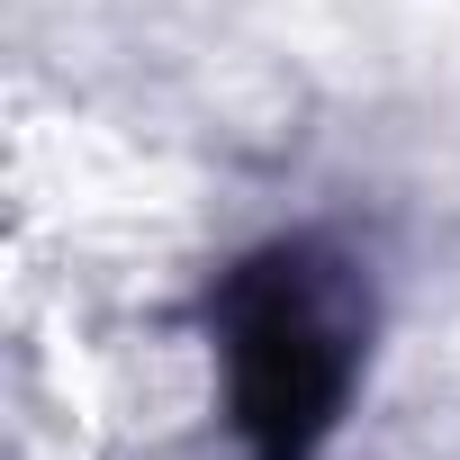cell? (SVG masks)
Segmentation results:
<instances>
[{"mask_svg":"<svg viewBox=\"0 0 460 460\" xmlns=\"http://www.w3.org/2000/svg\"><path fill=\"white\" fill-rule=\"evenodd\" d=\"M208 334L226 361V424L244 460H316L370 352V289L343 244L280 235L217 280Z\"/></svg>","mask_w":460,"mask_h":460,"instance_id":"6da1fadb","label":"cell"}]
</instances>
